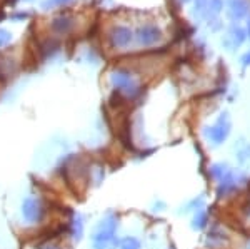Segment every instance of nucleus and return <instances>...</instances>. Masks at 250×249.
Segmentation results:
<instances>
[{
    "instance_id": "nucleus-8",
    "label": "nucleus",
    "mask_w": 250,
    "mask_h": 249,
    "mask_svg": "<svg viewBox=\"0 0 250 249\" xmlns=\"http://www.w3.org/2000/svg\"><path fill=\"white\" fill-rule=\"evenodd\" d=\"M110 42L114 47H119V49H124L128 44L132 42V32L127 27H115L110 34Z\"/></svg>"
},
{
    "instance_id": "nucleus-5",
    "label": "nucleus",
    "mask_w": 250,
    "mask_h": 249,
    "mask_svg": "<svg viewBox=\"0 0 250 249\" xmlns=\"http://www.w3.org/2000/svg\"><path fill=\"white\" fill-rule=\"evenodd\" d=\"M230 119H229L227 114H220V117L217 119V122L213 126L207 127L205 131V137L213 146H220L222 142H225L230 134Z\"/></svg>"
},
{
    "instance_id": "nucleus-7",
    "label": "nucleus",
    "mask_w": 250,
    "mask_h": 249,
    "mask_svg": "<svg viewBox=\"0 0 250 249\" xmlns=\"http://www.w3.org/2000/svg\"><path fill=\"white\" fill-rule=\"evenodd\" d=\"M137 40L142 45H154L160 40V30L155 25H144L137 32Z\"/></svg>"
},
{
    "instance_id": "nucleus-16",
    "label": "nucleus",
    "mask_w": 250,
    "mask_h": 249,
    "mask_svg": "<svg viewBox=\"0 0 250 249\" xmlns=\"http://www.w3.org/2000/svg\"><path fill=\"white\" fill-rule=\"evenodd\" d=\"M222 7H224V2H222V0H208V3H207V9H208V14L210 15H217Z\"/></svg>"
},
{
    "instance_id": "nucleus-2",
    "label": "nucleus",
    "mask_w": 250,
    "mask_h": 249,
    "mask_svg": "<svg viewBox=\"0 0 250 249\" xmlns=\"http://www.w3.org/2000/svg\"><path fill=\"white\" fill-rule=\"evenodd\" d=\"M210 176L212 179L217 182V194L219 198H227V196L233 194L235 191H239L244 178L232 169L230 166L224 162H217L210 166Z\"/></svg>"
},
{
    "instance_id": "nucleus-23",
    "label": "nucleus",
    "mask_w": 250,
    "mask_h": 249,
    "mask_svg": "<svg viewBox=\"0 0 250 249\" xmlns=\"http://www.w3.org/2000/svg\"><path fill=\"white\" fill-rule=\"evenodd\" d=\"M242 64H244L245 67L250 66V52H247V54H245L244 57H242Z\"/></svg>"
},
{
    "instance_id": "nucleus-3",
    "label": "nucleus",
    "mask_w": 250,
    "mask_h": 249,
    "mask_svg": "<svg viewBox=\"0 0 250 249\" xmlns=\"http://www.w3.org/2000/svg\"><path fill=\"white\" fill-rule=\"evenodd\" d=\"M20 212H22V219L25 221L27 224H40L47 216V206L43 203V199L40 196H27L25 199L22 201V207H20Z\"/></svg>"
},
{
    "instance_id": "nucleus-19",
    "label": "nucleus",
    "mask_w": 250,
    "mask_h": 249,
    "mask_svg": "<svg viewBox=\"0 0 250 249\" xmlns=\"http://www.w3.org/2000/svg\"><path fill=\"white\" fill-rule=\"evenodd\" d=\"M10 40V35H9V32H5V30H0V45H5L7 42Z\"/></svg>"
},
{
    "instance_id": "nucleus-21",
    "label": "nucleus",
    "mask_w": 250,
    "mask_h": 249,
    "mask_svg": "<svg viewBox=\"0 0 250 249\" xmlns=\"http://www.w3.org/2000/svg\"><path fill=\"white\" fill-rule=\"evenodd\" d=\"M68 0H48V2L45 3V7L48 5H63V3H67Z\"/></svg>"
},
{
    "instance_id": "nucleus-17",
    "label": "nucleus",
    "mask_w": 250,
    "mask_h": 249,
    "mask_svg": "<svg viewBox=\"0 0 250 249\" xmlns=\"http://www.w3.org/2000/svg\"><path fill=\"white\" fill-rule=\"evenodd\" d=\"M204 207V198H199V199H193L190 201V203L185 206V212H188V211H199V209H202Z\"/></svg>"
},
{
    "instance_id": "nucleus-25",
    "label": "nucleus",
    "mask_w": 250,
    "mask_h": 249,
    "mask_svg": "<svg viewBox=\"0 0 250 249\" xmlns=\"http://www.w3.org/2000/svg\"><path fill=\"white\" fill-rule=\"evenodd\" d=\"M249 37H250V20H249Z\"/></svg>"
},
{
    "instance_id": "nucleus-10",
    "label": "nucleus",
    "mask_w": 250,
    "mask_h": 249,
    "mask_svg": "<svg viewBox=\"0 0 250 249\" xmlns=\"http://www.w3.org/2000/svg\"><path fill=\"white\" fill-rule=\"evenodd\" d=\"M249 12L247 0H229V15L233 20H239Z\"/></svg>"
},
{
    "instance_id": "nucleus-14",
    "label": "nucleus",
    "mask_w": 250,
    "mask_h": 249,
    "mask_svg": "<svg viewBox=\"0 0 250 249\" xmlns=\"http://www.w3.org/2000/svg\"><path fill=\"white\" fill-rule=\"evenodd\" d=\"M119 249H142V243L134 236H127V238L120 239Z\"/></svg>"
},
{
    "instance_id": "nucleus-9",
    "label": "nucleus",
    "mask_w": 250,
    "mask_h": 249,
    "mask_svg": "<svg viewBox=\"0 0 250 249\" xmlns=\"http://www.w3.org/2000/svg\"><path fill=\"white\" fill-rule=\"evenodd\" d=\"M83 229H85V224H83V218L80 214H74L68 221V234L74 241H80L83 238Z\"/></svg>"
},
{
    "instance_id": "nucleus-1",
    "label": "nucleus",
    "mask_w": 250,
    "mask_h": 249,
    "mask_svg": "<svg viewBox=\"0 0 250 249\" xmlns=\"http://www.w3.org/2000/svg\"><path fill=\"white\" fill-rule=\"evenodd\" d=\"M117 231H119V218L114 212H108L100 219L92 234V249H119L120 239Z\"/></svg>"
},
{
    "instance_id": "nucleus-18",
    "label": "nucleus",
    "mask_w": 250,
    "mask_h": 249,
    "mask_svg": "<svg viewBox=\"0 0 250 249\" xmlns=\"http://www.w3.org/2000/svg\"><path fill=\"white\" fill-rule=\"evenodd\" d=\"M208 0H195V14H202L207 9Z\"/></svg>"
},
{
    "instance_id": "nucleus-4",
    "label": "nucleus",
    "mask_w": 250,
    "mask_h": 249,
    "mask_svg": "<svg viewBox=\"0 0 250 249\" xmlns=\"http://www.w3.org/2000/svg\"><path fill=\"white\" fill-rule=\"evenodd\" d=\"M112 84L119 94L125 95L127 99H134L140 94V86L134 75L125 69H117L112 72Z\"/></svg>"
},
{
    "instance_id": "nucleus-15",
    "label": "nucleus",
    "mask_w": 250,
    "mask_h": 249,
    "mask_svg": "<svg viewBox=\"0 0 250 249\" xmlns=\"http://www.w3.org/2000/svg\"><path fill=\"white\" fill-rule=\"evenodd\" d=\"M229 40H230V42H232V45H233V47L240 45V44L245 40V34H244V30L239 29V27H233V29L230 30V35H229ZM229 40H227V42H229Z\"/></svg>"
},
{
    "instance_id": "nucleus-24",
    "label": "nucleus",
    "mask_w": 250,
    "mask_h": 249,
    "mask_svg": "<svg viewBox=\"0 0 250 249\" xmlns=\"http://www.w3.org/2000/svg\"><path fill=\"white\" fill-rule=\"evenodd\" d=\"M244 249H250V238L247 239V243H245V248Z\"/></svg>"
},
{
    "instance_id": "nucleus-20",
    "label": "nucleus",
    "mask_w": 250,
    "mask_h": 249,
    "mask_svg": "<svg viewBox=\"0 0 250 249\" xmlns=\"http://www.w3.org/2000/svg\"><path fill=\"white\" fill-rule=\"evenodd\" d=\"M242 212H244L245 219H247V221H250V199L247 201V203L244 204V207H242Z\"/></svg>"
},
{
    "instance_id": "nucleus-6",
    "label": "nucleus",
    "mask_w": 250,
    "mask_h": 249,
    "mask_svg": "<svg viewBox=\"0 0 250 249\" xmlns=\"http://www.w3.org/2000/svg\"><path fill=\"white\" fill-rule=\"evenodd\" d=\"M229 232L220 226V224H213L205 236V248L207 249H224L229 246Z\"/></svg>"
},
{
    "instance_id": "nucleus-22",
    "label": "nucleus",
    "mask_w": 250,
    "mask_h": 249,
    "mask_svg": "<svg viewBox=\"0 0 250 249\" xmlns=\"http://www.w3.org/2000/svg\"><path fill=\"white\" fill-rule=\"evenodd\" d=\"M39 249H62L59 246V244H54V243H47V244H43V246H40Z\"/></svg>"
},
{
    "instance_id": "nucleus-13",
    "label": "nucleus",
    "mask_w": 250,
    "mask_h": 249,
    "mask_svg": "<svg viewBox=\"0 0 250 249\" xmlns=\"http://www.w3.org/2000/svg\"><path fill=\"white\" fill-rule=\"evenodd\" d=\"M235 154L240 162H247V160H250V144L240 142L239 146H235Z\"/></svg>"
},
{
    "instance_id": "nucleus-12",
    "label": "nucleus",
    "mask_w": 250,
    "mask_h": 249,
    "mask_svg": "<svg viewBox=\"0 0 250 249\" xmlns=\"http://www.w3.org/2000/svg\"><path fill=\"white\" fill-rule=\"evenodd\" d=\"M52 29L55 32H59V34H67V32L72 29V19L67 17V15H60V17L54 19Z\"/></svg>"
},
{
    "instance_id": "nucleus-26",
    "label": "nucleus",
    "mask_w": 250,
    "mask_h": 249,
    "mask_svg": "<svg viewBox=\"0 0 250 249\" xmlns=\"http://www.w3.org/2000/svg\"><path fill=\"white\" fill-rule=\"evenodd\" d=\"M184 2H187V0H184Z\"/></svg>"
},
{
    "instance_id": "nucleus-11",
    "label": "nucleus",
    "mask_w": 250,
    "mask_h": 249,
    "mask_svg": "<svg viewBox=\"0 0 250 249\" xmlns=\"http://www.w3.org/2000/svg\"><path fill=\"white\" fill-rule=\"evenodd\" d=\"M208 226V212L204 209H199L195 211V214H193V219H192V227L195 231H202L205 227Z\"/></svg>"
}]
</instances>
